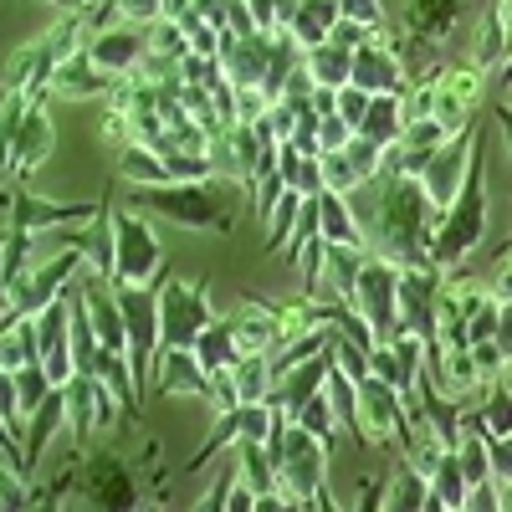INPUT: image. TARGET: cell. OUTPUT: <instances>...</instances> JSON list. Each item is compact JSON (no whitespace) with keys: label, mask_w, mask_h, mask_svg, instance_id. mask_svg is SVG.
<instances>
[{"label":"cell","mask_w":512,"mask_h":512,"mask_svg":"<svg viewBox=\"0 0 512 512\" xmlns=\"http://www.w3.org/2000/svg\"><path fill=\"white\" fill-rule=\"evenodd\" d=\"M369 185H374V210H369V221H359L369 251H379L395 267H431L425 262V241H431V226L441 210L425 200L420 180L379 169Z\"/></svg>","instance_id":"6da1fadb"},{"label":"cell","mask_w":512,"mask_h":512,"mask_svg":"<svg viewBox=\"0 0 512 512\" xmlns=\"http://www.w3.org/2000/svg\"><path fill=\"white\" fill-rule=\"evenodd\" d=\"M272 410V405H267ZM267 456H272V472H277V487L282 497L292 502V512H303V507H323L333 512L338 502L328 497V446L303 431L297 420H287L282 410H272V425H267Z\"/></svg>","instance_id":"7a4b0ae2"},{"label":"cell","mask_w":512,"mask_h":512,"mask_svg":"<svg viewBox=\"0 0 512 512\" xmlns=\"http://www.w3.org/2000/svg\"><path fill=\"white\" fill-rule=\"evenodd\" d=\"M487 139V134H482ZM487 236V159H482V144L466 164V180L461 190L441 205V216L431 226V241H425V262L436 272H456L466 256H472Z\"/></svg>","instance_id":"3957f363"},{"label":"cell","mask_w":512,"mask_h":512,"mask_svg":"<svg viewBox=\"0 0 512 512\" xmlns=\"http://www.w3.org/2000/svg\"><path fill=\"white\" fill-rule=\"evenodd\" d=\"M128 210L139 216H164L185 231H236V216L221 205V175L216 180H164V185H128Z\"/></svg>","instance_id":"277c9868"},{"label":"cell","mask_w":512,"mask_h":512,"mask_svg":"<svg viewBox=\"0 0 512 512\" xmlns=\"http://www.w3.org/2000/svg\"><path fill=\"white\" fill-rule=\"evenodd\" d=\"M159 461V436L144 446L139 461L118 456L113 446H98V451H77V477H72V497H82L88 507H103V512H128V507H144V487H139V466Z\"/></svg>","instance_id":"5b68a950"},{"label":"cell","mask_w":512,"mask_h":512,"mask_svg":"<svg viewBox=\"0 0 512 512\" xmlns=\"http://www.w3.org/2000/svg\"><path fill=\"white\" fill-rule=\"evenodd\" d=\"M82 36H88V26H82L77 11H62V21L52 31H41L36 41H26V47L11 52L6 62V93H21V98H41L47 93V77L57 72V62L67 52L82 47Z\"/></svg>","instance_id":"8992f818"},{"label":"cell","mask_w":512,"mask_h":512,"mask_svg":"<svg viewBox=\"0 0 512 512\" xmlns=\"http://www.w3.org/2000/svg\"><path fill=\"white\" fill-rule=\"evenodd\" d=\"M349 436L364 441L369 451H395V441H410V410L405 395L395 384H384L379 374H364L354 384V420H349Z\"/></svg>","instance_id":"52a82bcc"},{"label":"cell","mask_w":512,"mask_h":512,"mask_svg":"<svg viewBox=\"0 0 512 512\" xmlns=\"http://www.w3.org/2000/svg\"><path fill=\"white\" fill-rule=\"evenodd\" d=\"M159 292V354L164 349H190L195 333L216 318V308H210V282H190V277H159L154 282Z\"/></svg>","instance_id":"ba28073f"},{"label":"cell","mask_w":512,"mask_h":512,"mask_svg":"<svg viewBox=\"0 0 512 512\" xmlns=\"http://www.w3.org/2000/svg\"><path fill=\"white\" fill-rule=\"evenodd\" d=\"M108 226H113V267L108 282H154V272L164 267V241L159 231L139 216V210H108Z\"/></svg>","instance_id":"9c48e42d"},{"label":"cell","mask_w":512,"mask_h":512,"mask_svg":"<svg viewBox=\"0 0 512 512\" xmlns=\"http://www.w3.org/2000/svg\"><path fill=\"white\" fill-rule=\"evenodd\" d=\"M103 200H47L26 185L6 190V226L26 231V236H47V231H72V226H88L98 216Z\"/></svg>","instance_id":"30bf717a"},{"label":"cell","mask_w":512,"mask_h":512,"mask_svg":"<svg viewBox=\"0 0 512 512\" xmlns=\"http://www.w3.org/2000/svg\"><path fill=\"white\" fill-rule=\"evenodd\" d=\"M395 277H400L395 262H384L379 251H364V262L349 282V297H344V303L374 328V344L395 333Z\"/></svg>","instance_id":"8fae6325"},{"label":"cell","mask_w":512,"mask_h":512,"mask_svg":"<svg viewBox=\"0 0 512 512\" xmlns=\"http://www.w3.org/2000/svg\"><path fill=\"white\" fill-rule=\"evenodd\" d=\"M62 395H67V431L77 436V441H88V436H98V431H113L118 425V395L108 390V384L98 379V374H72L67 384H62Z\"/></svg>","instance_id":"7c38bea8"},{"label":"cell","mask_w":512,"mask_h":512,"mask_svg":"<svg viewBox=\"0 0 512 512\" xmlns=\"http://www.w3.org/2000/svg\"><path fill=\"white\" fill-rule=\"evenodd\" d=\"M82 52H88V62L108 77H128L144 52H149V21H113L103 31H88L82 36Z\"/></svg>","instance_id":"4fadbf2b"},{"label":"cell","mask_w":512,"mask_h":512,"mask_svg":"<svg viewBox=\"0 0 512 512\" xmlns=\"http://www.w3.org/2000/svg\"><path fill=\"white\" fill-rule=\"evenodd\" d=\"M436 292H441V272L436 267H400L395 277V333H415L420 344L436 333Z\"/></svg>","instance_id":"5bb4252c"},{"label":"cell","mask_w":512,"mask_h":512,"mask_svg":"<svg viewBox=\"0 0 512 512\" xmlns=\"http://www.w3.org/2000/svg\"><path fill=\"white\" fill-rule=\"evenodd\" d=\"M267 425H272L267 400H236L231 410H216V431H210V441L185 461V477H195L200 466H210L231 441H267Z\"/></svg>","instance_id":"9a60e30c"},{"label":"cell","mask_w":512,"mask_h":512,"mask_svg":"<svg viewBox=\"0 0 512 512\" xmlns=\"http://www.w3.org/2000/svg\"><path fill=\"white\" fill-rule=\"evenodd\" d=\"M82 267H88V256H82V246L72 241L67 251H57V256H52L47 267L26 272V277L11 287V313H16V318H36V313L47 308L52 297H57V292H62V287H67V282H72Z\"/></svg>","instance_id":"2e32d148"},{"label":"cell","mask_w":512,"mask_h":512,"mask_svg":"<svg viewBox=\"0 0 512 512\" xmlns=\"http://www.w3.org/2000/svg\"><path fill=\"white\" fill-rule=\"evenodd\" d=\"M52 144H57L52 113H47V103H41V98H31V103H26V113H21V128H16V144H11L6 185H26V180L36 175V169L47 164Z\"/></svg>","instance_id":"e0dca14e"},{"label":"cell","mask_w":512,"mask_h":512,"mask_svg":"<svg viewBox=\"0 0 512 512\" xmlns=\"http://www.w3.org/2000/svg\"><path fill=\"white\" fill-rule=\"evenodd\" d=\"M420 338L415 333H390V338H379V344L369 349V374H379L384 384H395V390L410 400V390H415V379H420Z\"/></svg>","instance_id":"ac0fdd59"},{"label":"cell","mask_w":512,"mask_h":512,"mask_svg":"<svg viewBox=\"0 0 512 512\" xmlns=\"http://www.w3.org/2000/svg\"><path fill=\"white\" fill-rule=\"evenodd\" d=\"M349 82L364 93H405V72H400V57L390 52V41L384 36H369L364 47H354L349 57Z\"/></svg>","instance_id":"d6986e66"},{"label":"cell","mask_w":512,"mask_h":512,"mask_svg":"<svg viewBox=\"0 0 512 512\" xmlns=\"http://www.w3.org/2000/svg\"><path fill=\"white\" fill-rule=\"evenodd\" d=\"M62 431H67V395H62V384H52L47 400H41L26 415V425H21V456H26V477L31 482H36V466H41V456H47V446Z\"/></svg>","instance_id":"ffe728a7"},{"label":"cell","mask_w":512,"mask_h":512,"mask_svg":"<svg viewBox=\"0 0 512 512\" xmlns=\"http://www.w3.org/2000/svg\"><path fill=\"white\" fill-rule=\"evenodd\" d=\"M169 395H210V374L200 369V359L190 349H164L149 379V400H169Z\"/></svg>","instance_id":"44dd1931"},{"label":"cell","mask_w":512,"mask_h":512,"mask_svg":"<svg viewBox=\"0 0 512 512\" xmlns=\"http://www.w3.org/2000/svg\"><path fill=\"white\" fill-rule=\"evenodd\" d=\"M113 82L118 77H108V72H98L93 62H88V52H67L62 62H57V72L47 77V93H62V98H108L113 93ZM41 93V98H47Z\"/></svg>","instance_id":"7402d4cb"},{"label":"cell","mask_w":512,"mask_h":512,"mask_svg":"<svg viewBox=\"0 0 512 512\" xmlns=\"http://www.w3.org/2000/svg\"><path fill=\"white\" fill-rule=\"evenodd\" d=\"M313 216H318V236L338 241V246H369L364 226H359V210L338 195V190H318L313 195Z\"/></svg>","instance_id":"603a6c76"},{"label":"cell","mask_w":512,"mask_h":512,"mask_svg":"<svg viewBox=\"0 0 512 512\" xmlns=\"http://www.w3.org/2000/svg\"><path fill=\"white\" fill-rule=\"evenodd\" d=\"M190 354L200 359V369L205 374H221V369H236V359H241V349H236V328H231V313H216L200 333H195V344H190Z\"/></svg>","instance_id":"cb8c5ba5"},{"label":"cell","mask_w":512,"mask_h":512,"mask_svg":"<svg viewBox=\"0 0 512 512\" xmlns=\"http://www.w3.org/2000/svg\"><path fill=\"white\" fill-rule=\"evenodd\" d=\"M461 497H466V477L456 466V451L446 446L431 461V472H425V507L431 512H461Z\"/></svg>","instance_id":"d4e9b609"},{"label":"cell","mask_w":512,"mask_h":512,"mask_svg":"<svg viewBox=\"0 0 512 512\" xmlns=\"http://www.w3.org/2000/svg\"><path fill=\"white\" fill-rule=\"evenodd\" d=\"M333 21H338V0H297L282 31L297 41V47H318V41H328Z\"/></svg>","instance_id":"484cf974"},{"label":"cell","mask_w":512,"mask_h":512,"mask_svg":"<svg viewBox=\"0 0 512 512\" xmlns=\"http://www.w3.org/2000/svg\"><path fill=\"white\" fill-rule=\"evenodd\" d=\"M400 93H369V108H364V118L354 123V134H364V139H374L379 149H390L395 139H400Z\"/></svg>","instance_id":"4316f807"},{"label":"cell","mask_w":512,"mask_h":512,"mask_svg":"<svg viewBox=\"0 0 512 512\" xmlns=\"http://www.w3.org/2000/svg\"><path fill=\"white\" fill-rule=\"evenodd\" d=\"M113 180H123V185H164L169 169H164V159H159L149 144L128 139V144L118 149V159H113Z\"/></svg>","instance_id":"83f0119b"},{"label":"cell","mask_w":512,"mask_h":512,"mask_svg":"<svg viewBox=\"0 0 512 512\" xmlns=\"http://www.w3.org/2000/svg\"><path fill=\"white\" fill-rule=\"evenodd\" d=\"M364 251H369V246H338V241H328L318 297H338V303H344V297H349V282H354V272H359V262H364Z\"/></svg>","instance_id":"f1b7e54d"},{"label":"cell","mask_w":512,"mask_h":512,"mask_svg":"<svg viewBox=\"0 0 512 512\" xmlns=\"http://www.w3.org/2000/svg\"><path fill=\"white\" fill-rule=\"evenodd\" d=\"M349 47L338 41H318V47H303V72L313 77V88H344L349 82Z\"/></svg>","instance_id":"f546056e"},{"label":"cell","mask_w":512,"mask_h":512,"mask_svg":"<svg viewBox=\"0 0 512 512\" xmlns=\"http://www.w3.org/2000/svg\"><path fill=\"white\" fill-rule=\"evenodd\" d=\"M384 507L390 512H425V472H415L405 456L395 461V472L384 477Z\"/></svg>","instance_id":"4dcf8cb0"},{"label":"cell","mask_w":512,"mask_h":512,"mask_svg":"<svg viewBox=\"0 0 512 512\" xmlns=\"http://www.w3.org/2000/svg\"><path fill=\"white\" fill-rule=\"evenodd\" d=\"M231 328H236V349H241V354H272V344H277L272 318L256 308V303L236 308V313H231Z\"/></svg>","instance_id":"1f68e13d"},{"label":"cell","mask_w":512,"mask_h":512,"mask_svg":"<svg viewBox=\"0 0 512 512\" xmlns=\"http://www.w3.org/2000/svg\"><path fill=\"white\" fill-rule=\"evenodd\" d=\"M297 425H303V431H313L328 451H338V436H344V431H338V420H333V405H328V395L318 390L313 400H303V405H297V415H292Z\"/></svg>","instance_id":"d6a6232c"},{"label":"cell","mask_w":512,"mask_h":512,"mask_svg":"<svg viewBox=\"0 0 512 512\" xmlns=\"http://www.w3.org/2000/svg\"><path fill=\"white\" fill-rule=\"evenodd\" d=\"M231 384H236V400H262V395L272 390L267 354H241L236 369H231Z\"/></svg>","instance_id":"836d02e7"},{"label":"cell","mask_w":512,"mask_h":512,"mask_svg":"<svg viewBox=\"0 0 512 512\" xmlns=\"http://www.w3.org/2000/svg\"><path fill=\"white\" fill-rule=\"evenodd\" d=\"M26 251H31V236L6 226V241H0V287H6V292L26 277Z\"/></svg>","instance_id":"e575fe53"},{"label":"cell","mask_w":512,"mask_h":512,"mask_svg":"<svg viewBox=\"0 0 512 512\" xmlns=\"http://www.w3.org/2000/svg\"><path fill=\"white\" fill-rule=\"evenodd\" d=\"M26 103H31V98H21V93L0 98V190H6V164H11V144H16V128H21Z\"/></svg>","instance_id":"d590c367"},{"label":"cell","mask_w":512,"mask_h":512,"mask_svg":"<svg viewBox=\"0 0 512 512\" xmlns=\"http://www.w3.org/2000/svg\"><path fill=\"white\" fill-rule=\"evenodd\" d=\"M344 159L354 164L359 185H369V180L379 175V159H384V149H379L374 139H364V134H349V139H344Z\"/></svg>","instance_id":"8d00e7d4"},{"label":"cell","mask_w":512,"mask_h":512,"mask_svg":"<svg viewBox=\"0 0 512 512\" xmlns=\"http://www.w3.org/2000/svg\"><path fill=\"white\" fill-rule=\"evenodd\" d=\"M297 0H246V11H251V26L256 31H282L287 16H292Z\"/></svg>","instance_id":"74e56055"},{"label":"cell","mask_w":512,"mask_h":512,"mask_svg":"<svg viewBox=\"0 0 512 512\" xmlns=\"http://www.w3.org/2000/svg\"><path fill=\"white\" fill-rule=\"evenodd\" d=\"M231 487H236V461H231V446H226V461H221L216 482H210V492H205L195 507H200V512H226V497H231Z\"/></svg>","instance_id":"f35d334b"},{"label":"cell","mask_w":512,"mask_h":512,"mask_svg":"<svg viewBox=\"0 0 512 512\" xmlns=\"http://www.w3.org/2000/svg\"><path fill=\"white\" fill-rule=\"evenodd\" d=\"M6 507H31V482L16 472L11 461H0V512Z\"/></svg>","instance_id":"ab89813d"},{"label":"cell","mask_w":512,"mask_h":512,"mask_svg":"<svg viewBox=\"0 0 512 512\" xmlns=\"http://www.w3.org/2000/svg\"><path fill=\"white\" fill-rule=\"evenodd\" d=\"M364 108H369V93H364V88H354V82H344V88H333V113L344 118L349 128L364 118Z\"/></svg>","instance_id":"60d3db41"},{"label":"cell","mask_w":512,"mask_h":512,"mask_svg":"<svg viewBox=\"0 0 512 512\" xmlns=\"http://www.w3.org/2000/svg\"><path fill=\"white\" fill-rule=\"evenodd\" d=\"M338 16H344V21H359V26H374V31H384V6H379V0H338Z\"/></svg>","instance_id":"b9f144b4"},{"label":"cell","mask_w":512,"mask_h":512,"mask_svg":"<svg viewBox=\"0 0 512 512\" xmlns=\"http://www.w3.org/2000/svg\"><path fill=\"white\" fill-rule=\"evenodd\" d=\"M0 425H11L21 436V405H16V374L0 369Z\"/></svg>","instance_id":"7bdbcfd3"},{"label":"cell","mask_w":512,"mask_h":512,"mask_svg":"<svg viewBox=\"0 0 512 512\" xmlns=\"http://www.w3.org/2000/svg\"><path fill=\"white\" fill-rule=\"evenodd\" d=\"M354 134V128L338 118V113H323L318 118V154H328V149H344V139Z\"/></svg>","instance_id":"ee69618b"},{"label":"cell","mask_w":512,"mask_h":512,"mask_svg":"<svg viewBox=\"0 0 512 512\" xmlns=\"http://www.w3.org/2000/svg\"><path fill=\"white\" fill-rule=\"evenodd\" d=\"M369 36H379V31H374V26H359V21H344V16H338V21H333V31H328V41H338V47H349V52H354V47H364Z\"/></svg>","instance_id":"f6af8a7d"},{"label":"cell","mask_w":512,"mask_h":512,"mask_svg":"<svg viewBox=\"0 0 512 512\" xmlns=\"http://www.w3.org/2000/svg\"><path fill=\"white\" fill-rule=\"evenodd\" d=\"M0 461H11L16 472L26 477V456H21V436L11 431V425H0ZM26 482H31V477H26Z\"/></svg>","instance_id":"bcb514c9"},{"label":"cell","mask_w":512,"mask_h":512,"mask_svg":"<svg viewBox=\"0 0 512 512\" xmlns=\"http://www.w3.org/2000/svg\"><path fill=\"white\" fill-rule=\"evenodd\" d=\"M226 512H256V492L251 487H231V497H226Z\"/></svg>","instance_id":"7dc6e473"},{"label":"cell","mask_w":512,"mask_h":512,"mask_svg":"<svg viewBox=\"0 0 512 512\" xmlns=\"http://www.w3.org/2000/svg\"><path fill=\"white\" fill-rule=\"evenodd\" d=\"M52 6H57V11H77V16H82V11L93 6V0H52Z\"/></svg>","instance_id":"c3c4849f"},{"label":"cell","mask_w":512,"mask_h":512,"mask_svg":"<svg viewBox=\"0 0 512 512\" xmlns=\"http://www.w3.org/2000/svg\"><path fill=\"white\" fill-rule=\"evenodd\" d=\"M6 308H11V292H6V287H0V313H6Z\"/></svg>","instance_id":"681fc988"},{"label":"cell","mask_w":512,"mask_h":512,"mask_svg":"<svg viewBox=\"0 0 512 512\" xmlns=\"http://www.w3.org/2000/svg\"><path fill=\"white\" fill-rule=\"evenodd\" d=\"M0 226H6V190H0Z\"/></svg>","instance_id":"f907efd6"},{"label":"cell","mask_w":512,"mask_h":512,"mask_svg":"<svg viewBox=\"0 0 512 512\" xmlns=\"http://www.w3.org/2000/svg\"><path fill=\"white\" fill-rule=\"evenodd\" d=\"M0 241H6V226H0Z\"/></svg>","instance_id":"816d5d0a"}]
</instances>
